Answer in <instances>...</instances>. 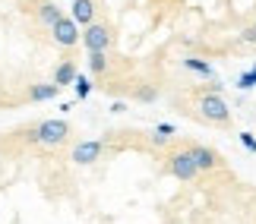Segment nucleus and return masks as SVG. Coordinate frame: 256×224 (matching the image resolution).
Instances as JSON below:
<instances>
[{"label": "nucleus", "instance_id": "8", "mask_svg": "<svg viewBox=\"0 0 256 224\" xmlns=\"http://www.w3.org/2000/svg\"><path fill=\"white\" fill-rule=\"evenodd\" d=\"M95 13H98L95 0H73V22L76 25H92Z\"/></svg>", "mask_w": 256, "mask_h": 224}, {"label": "nucleus", "instance_id": "13", "mask_svg": "<svg viewBox=\"0 0 256 224\" xmlns=\"http://www.w3.org/2000/svg\"><path fill=\"white\" fill-rule=\"evenodd\" d=\"M184 66H186V70H193V73H200V76H206V79H215L212 63L200 60V57H184Z\"/></svg>", "mask_w": 256, "mask_h": 224}, {"label": "nucleus", "instance_id": "4", "mask_svg": "<svg viewBox=\"0 0 256 224\" xmlns=\"http://www.w3.org/2000/svg\"><path fill=\"white\" fill-rule=\"evenodd\" d=\"M80 44L86 47V54H92V51H111V44H114V32H111V25L102 22V19H95L92 25H86V32L80 38Z\"/></svg>", "mask_w": 256, "mask_h": 224}, {"label": "nucleus", "instance_id": "11", "mask_svg": "<svg viewBox=\"0 0 256 224\" xmlns=\"http://www.w3.org/2000/svg\"><path fill=\"white\" fill-rule=\"evenodd\" d=\"M76 76H80V73H76V63H73V60H64V63L54 70V85H57V89H60V85H73Z\"/></svg>", "mask_w": 256, "mask_h": 224}, {"label": "nucleus", "instance_id": "5", "mask_svg": "<svg viewBox=\"0 0 256 224\" xmlns=\"http://www.w3.org/2000/svg\"><path fill=\"white\" fill-rule=\"evenodd\" d=\"M104 139H86V142H76L73 145V152H70V158L73 164H95L98 158H104Z\"/></svg>", "mask_w": 256, "mask_h": 224}, {"label": "nucleus", "instance_id": "19", "mask_svg": "<svg viewBox=\"0 0 256 224\" xmlns=\"http://www.w3.org/2000/svg\"><path fill=\"white\" fill-rule=\"evenodd\" d=\"M240 142H244V149L256 152V136H253V133H240Z\"/></svg>", "mask_w": 256, "mask_h": 224}, {"label": "nucleus", "instance_id": "15", "mask_svg": "<svg viewBox=\"0 0 256 224\" xmlns=\"http://www.w3.org/2000/svg\"><path fill=\"white\" fill-rule=\"evenodd\" d=\"M76 95H80V98H88V95H92V79H86V76H76Z\"/></svg>", "mask_w": 256, "mask_h": 224}, {"label": "nucleus", "instance_id": "20", "mask_svg": "<svg viewBox=\"0 0 256 224\" xmlns=\"http://www.w3.org/2000/svg\"><path fill=\"white\" fill-rule=\"evenodd\" d=\"M111 111H114V114H120V111H126V104H124V101H114V104H111Z\"/></svg>", "mask_w": 256, "mask_h": 224}, {"label": "nucleus", "instance_id": "17", "mask_svg": "<svg viewBox=\"0 0 256 224\" xmlns=\"http://www.w3.org/2000/svg\"><path fill=\"white\" fill-rule=\"evenodd\" d=\"M240 41H244V44H256V22H250V25L240 32Z\"/></svg>", "mask_w": 256, "mask_h": 224}, {"label": "nucleus", "instance_id": "12", "mask_svg": "<svg viewBox=\"0 0 256 224\" xmlns=\"http://www.w3.org/2000/svg\"><path fill=\"white\" fill-rule=\"evenodd\" d=\"M57 92L60 89L54 82H35V85H28V101H51Z\"/></svg>", "mask_w": 256, "mask_h": 224}, {"label": "nucleus", "instance_id": "16", "mask_svg": "<svg viewBox=\"0 0 256 224\" xmlns=\"http://www.w3.org/2000/svg\"><path fill=\"white\" fill-rule=\"evenodd\" d=\"M253 85H256V70H250V73H244L240 79H238V89H240V92H247V89H253Z\"/></svg>", "mask_w": 256, "mask_h": 224}, {"label": "nucleus", "instance_id": "18", "mask_svg": "<svg viewBox=\"0 0 256 224\" xmlns=\"http://www.w3.org/2000/svg\"><path fill=\"white\" fill-rule=\"evenodd\" d=\"M149 139H152V145H168V142L174 139V136H164V133H158V130H155V133L149 136Z\"/></svg>", "mask_w": 256, "mask_h": 224}, {"label": "nucleus", "instance_id": "10", "mask_svg": "<svg viewBox=\"0 0 256 224\" xmlns=\"http://www.w3.org/2000/svg\"><path fill=\"white\" fill-rule=\"evenodd\" d=\"M88 70H92V76H104L108 70H111V57H108V51H92L86 57Z\"/></svg>", "mask_w": 256, "mask_h": 224}, {"label": "nucleus", "instance_id": "6", "mask_svg": "<svg viewBox=\"0 0 256 224\" xmlns=\"http://www.w3.org/2000/svg\"><path fill=\"white\" fill-rule=\"evenodd\" d=\"M190 155H193V161H196V168H200V174L224 168L222 155L215 152V149H209V145H200V142H193V145H190Z\"/></svg>", "mask_w": 256, "mask_h": 224}, {"label": "nucleus", "instance_id": "14", "mask_svg": "<svg viewBox=\"0 0 256 224\" xmlns=\"http://www.w3.org/2000/svg\"><path fill=\"white\" fill-rule=\"evenodd\" d=\"M133 98L142 101V104H152L155 98H158V89H155V85H136V89H133Z\"/></svg>", "mask_w": 256, "mask_h": 224}, {"label": "nucleus", "instance_id": "3", "mask_svg": "<svg viewBox=\"0 0 256 224\" xmlns=\"http://www.w3.org/2000/svg\"><path fill=\"white\" fill-rule=\"evenodd\" d=\"M66 139H70V123H66V120H57V117H51V120L35 123V145L57 149V145H64Z\"/></svg>", "mask_w": 256, "mask_h": 224}, {"label": "nucleus", "instance_id": "2", "mask_svg": "<svg viewBox=\"0 0 256 224\" xmlns=\"http://www.w3.org/2000/svg\"><path fill=\"white\" fill-rule=\"evenodd\" d=\"M164 171H168L171 177L184 180V183H193L196 177H200V168H196V161H193V155H190V145H184V149H174V152H168Z\"/></svg>", "mask_w": 256, "mask_h": 224}, {"label": "nucleus", "instance_id": "9", "mask_svg": "<svg viewBox=\"0 0 256 224\" xmlns=\"http://www.w3.org/2000/svg\"><path fill=\"white\" fill-rule=\"evenodd\" d=\"M35 13H38V22H42V25H48V28H54V25H57V22L64 19L60 6H54L51 0H42V3L35 6Z\"/></svg>", "mask_w": 256, "mask_h": 224}, {"label": "nucleus", "instance_id": "7", "mask_svg": "<svg viewBox=\"0 0 256 224\" xmlns=\"http://www.w3.org/2000/svg\"><path fill=\"white\" fill-rule=\"evenodd\" d=\"M51 38H54V41L60 44V47H76V44H80V38H82V32H80V25H76L73 19H66V16H64L60 22L51 28Z\"/></svg>", "mask_w": 256, "mask_h": 224}, {"label": "nucleus", "instance_id": "1", "mask_svg": "<svg viewBox=\"0 0 256 224\" xmlns=\"http://www.w3.org/2000/svg\"><path fill=\"white\" fill-rule=\"evenodd\" d=\"M196 114H200V120H202V123L222 126V130H228V126H231V108L224 104L222 95L200 92V95H196Z\"/></svg>", "mask_w": 256, "mask_h": 224}]
</instances>
